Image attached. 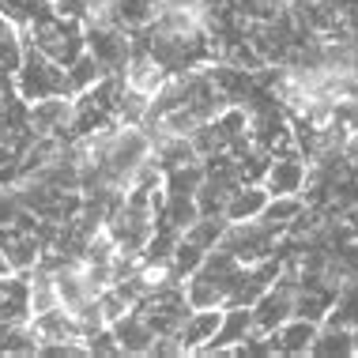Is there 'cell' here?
Listing matches in <instances>:
<instances>
[{
  "label": "cell",
  "mask_w": 358,
  "mask_h": 358,
  "mask_svg": "<svg viewBox=\"0 0 358 358\" xmlns=\"http://www.w3.org/2000/svg\"><path fill=\"white\" fill-rule=\"evenodd\" d=\"M309 355H317V358H347V355H355V332L351 328H340V324H321L317 336H313Z\"/></svg>",
  "instance_id": "2e32d148"
},
{
  "label": "cell",
  "mask_w": 358,
  "mask_h": 358,
  "mask_svg": "<svg viewBox=\"0 0 358 358\" xmlns=\"http://www.w3.org/2000/svg\"><path fill=\"white\" fill-rule=\"evenodd\" d=\"M317 321H306V317H287L283 324L275 328L272 343H275V355H309V347H313V336H317Z\"/></svg>",
  "instance_id": "4fadbf2b"
},
{
  "label": "cell",
  "mask_w": 358,
  "mask_h": 358,
  "mask_svg": "<svg viewBox=\"0 0 358 358\" xmlns=\"http://www.w3.org/2000/svg\"><path fill=\"white\" fill-rule=\"evenodd\" d=\"M302 211H306V196H302V192H294V196H268V204H264V211H260L257 219H264L268 227H279L287 234V227L302 215Z\"/></svg>",
  "instance_id": "d6986e66"
},
{
  "label": "cell",
  "mask_w": 358,
  "mask_h": 358,
  "mask_svg": "<svg viewBox=\"0 0 358 358\" xmlns=\"http://www.w3.org/2000/svg\"><path fill=\"white\" fill-rule=\"evenodd\" d=\"M268 204V189L264 185H238L230 192V200L222 204V219L227 222H245V219H257Z\"/></svg>",
  "instance_id": "5bb4252c"
},
{
  "label": "cell",
  "mask_w": 358,
  "mask_h": 358,
  "mask_svg": "<svg viewBox=\"0 0 358 358\" xmlns=\"http://www.w3.org/2000/svg\"><path fill=\"white\" fill-rule=\"evenodd\" d=\"M279 272H283V257H268V260H257V264H241L227 306H253L257 298L275 283Z\"/></svg>",
  "instance_id": "52a82bcc"
},
{
  "label": "cell",
  "mask_w": 358,
  "mask_h": 358,
  "mask_svg": "<svg viewBox=\"0 0 358 358\" xmlns=\"http://www.w3.org/2000/svg\"><path fill=\"white\" fill-rule=\"evenodd\" d=\"M0 355H38L31 321H0Z\"/></svg>",
  "instance_id": "ac0fdd59"
},
{
  "label": "cell",
  "mask_w": 358,
  "mask_h": 358,
  "mask_svg": "<svg viewBox=\"0 0 358 358\" xmlns=\"http://www.w3.org/2000/svg\"><path fill=\"white\" fill-rule=\"evenodd\" d=\"M321 324H340V328H358V275H343L340 290L332 298V309L324 313Z\"/></svg>",
  "instance_id": "9a60e30c"
},
{
  "label": "cell",
  "mask_w": 358,
  "mask_h": 358,
  "mask_svg": "<svg viewBox=\"0 0 358 358\" xmlns=\"http://www.w3.org/2000/svg\"><path fill=\"white\" fill-rule=\"evenodd\" d=\"M309 181V159L302 155H275L272 162H268V173L260 185L268 189V196H294V192H302Z\"/></svg>",
  "instance_id": "9c48e42d"
},
{
  "label": "cell",
  "mask_w": 358,
  "mask_h": 358,
  "mask_svg": "<svg viewBox=\"0 0 358 358\" xmlns=\"http://www.w3.org/2000/svg\"><path fill=\"white\" fill-rule=\"evenodd\" d=\"M110 332H113V340H117L121 355H151L155 332H151V324L143 321L136 309H129L124 317H117V321L110 324Z\"/></svg>",
  "instance_id": "8fae6325"
},
{
  "label": "cell",
  "mask_w": 358,
  "mask_h": 358,
  "mask_svg": "<svg viewBox=\"0 0 358 358\" xmlns=\"http://www.w3.org/2000/svg\"><path fill=\"white\" fill-rule=\"evenodd\" d=\"M162 4H170V8H189V12H200V8H204V0H162Z\"/></svg>",
  "instance_id": "44dd1931"
},
{
  "label": "cell",
  "mask_w": 358,
  "mask_h": 358,
  "mask_svg": "<svg viewBox=\"0 0 358 358\" xmlns=\"http://www.w3.org/2000/svg\"><path fill=\"white\" fill-rule=\"evenodd\" d=\"M12 87H15V94L23 102L53 99V94H72L64 64H57L53 57H45L42 50H34L31 42L23 45V61H19V69L12 76Z\"/></svg>",
  "instance_id": "7a4b0ae2"
},
{
  "label": "cell",
  "mask_w": 358,
  "mask_h": 358,
  "mask_svg": "<svg viewBox=\"0 0 358 358\" xmlns=\"http://www.w3.org/2000/svg\"><path fill=\"white\" fill-rule=\"evenodd\" d=\"M219 317H222V309H189V317L181 321L178 332H173V340H178L181 355H196L200 347H204L211 336H215Z\"/></svg>",
  "instance_id": "30bf717a"
},
{
  "label": "cell",
  "mask_w": 358,
  "mask_h": 358,
  "mask_svg": "<svg viewBox=\"0 0 358 358\" xmlns=\"http://www.w3.org/2000/svg\"><path fill=\"white\" fill-rule=\"evenodd\" d=\"M64 72H69V87H72V94H80V91H87V87H91V83H99L102 80V64L99 61H94V57L91 53H80V57H76V61L69 64V69H64Z\"/></svg>",
  "instance_id": "ffe728a7"
},
{
  "label": "cell",
  "mask_w": 358,
  "mask_h": 358,
  "mask_svg": "<svg viewBox=\"0 0 358 358\" xmlns=\"http://www.w3.org/2000/svg\"><path fill=\"white\" fill-rule=\"evenodd\" d=\"M4 80H12V76H0V91H4Z\"/></svg>",
  "instance_id": "603a6c76"
},
{
  "label": "cell",
  "mask_w": 358,
  "mask_h": 358,
  "mask_svg": "<svg viewBox=\"0 0 358 358\" xmlns=\"http://www.w3.org/2000/svg\"><path fill=\"white\" fill-rule=\"evenodd\" d=\"M72 113H76V102L72 94H53V99H38L31 102V132L34 136H53V140H64L69 136V124H72Z\"/></svg>",
  "instance_id": "8992f818"
},
{
  "label": "cell",
  "mask_w": 358,
  "mask_h": 358,
  "mask_svg": "<svg viewBox=\"0 0 358 358\" xmlns=\"http://www.w3.org/2000/svg\"><path fill=\"white\" fill-rule=\"evenodd\" d=\"M23 38L34 45V50H42L45 57H53L57 64H69L87 50V34H83V23L72 15H61V12H50L42 15L38 23H31L23 31Z\"/></svg>",
  "instance_id": "3957f363"
},
{
  "label": "cell",
  "mask_w": 358,
  "mask_h": 358,
  "mask_svg": "<svg viewBox=\"0 0 358 358\" xmlns=\"http://www.w3.org/2000/svg\"><path fill=\"white\" fill-rule=\"evenodd\" d=\"M249 332H253V309L249 306H222L215 336H211L196 355H230Z\"/></svg>",
  "instance_id": "ba28073f"
},
{
  "label": "cell",
  "mask_w": 358,
  "mask_h": 358,
  "mask_svg": "<svg viewBox=\"0 0 358 358\" xmlns=\"http://www.w3.org/2000/svg\"><path fill=\"white\" fill-rule=\"evenodd\" d=\"M148 50L155 53V61L162 64L170 76H181V72H196V69H208V64L219 61V50H215V38H211L208 27H192V31H136Z\"/></svg>",
  "instance_id": "6da1fadb"
},
{
  "label": "cell",
  "mask_w": 358,
  "mask_h": 358,
  "mask_svg": "<svg viewBox=\"0 0 358 358\" xmlns=\"http://www.w3.org/2000/svg\"><path fill=\"white\" fill-rule=\"evenodd\" d=\"M23 45H27L23 31L0 12V76H15L19 61H23Z\"/></svg>",
  "instance_id": "e0dca14e"
},
{
  "label": "cell",
  "mask_w": 358,
  "mask_h": 358,
  "mask_svg": "<svg viewBox=\"0 0 358 358\" xmlns=\"http://www.w3.org/2000/svg\"><path fill=\"white\" fill-rule=\"evenodd\" d=\"M279 238L283 230L268 227L264 219H245V222H227L219 238V249L230 253L238 264H257V260H268L279 253Z\"/></svg>",
  "instance_id": "277c9868"
},
{
  "label": "cell",
  "mask_w": 358,
  "mask_h": 358,
  "mask_svg": "<svg viewBox=\"0 0 358 358\" xmlns=\"http://www.w3.org/2000/svg\"><path fill=\"white\" fill-rule=\"evenodd\" d=\"M110 4V23H117L121 31L136 34V31H148L159 15L162 0H106Z\"/></svg>",
  "instance_id": "7c38bea8"
},
{
  "label": "cell",
  "mask_w": 358,
  "mask_h": 358,
  "mask_svg": "<svg viewBox=\"0 0 358 358\" xmlns=\"http://www.w3.org/2000/svg\"><path fill=\"white\" fill-rule=\"evenodd\" d=\"M83 34H87V53L102 64V72L121 76L124 61H129V53H132V34L121 31L117 23H87Z\"/></svg>",
  "instance_id": "5b68a950"
},
{
  "label": "cell",
  "mask_w": 358,
  "mask_h": 358,
  "mask_svg": "<svg viewBox=\"0 0 358 358\" xmlns=\"http://www.w3.org/2000/svg\"><path fill=\"white\" fill-rule=\"evenodd\" d=\"M0 275H12V268H8V260H4V253H0Z\"/></svg>",
  "instance_id": "7402d4cb"
}]
</instances>
